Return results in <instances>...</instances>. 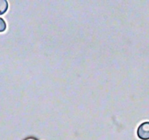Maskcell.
Wrapping results in <instances>:
<instances>
[{
    "label": "cell",
    "instance_id": "obj_1",
    "mask_svg": "<svg viewBox=\"0 0 149 140\" xmlns=\"http://www.w3.org/2000/svg\"><path fill=\"white\" fill-rule=\"evenodd\" d=\"M138 137L142 140H149V122L141 123L137 131Z\"/></svg>",
    "mask_w": 149,
    "mask_h": 140
},
{
    "label": "cell",
    "instance_id": "obj_2",
    "mask_svg": "<svg viewBox=\"0 0 149 140\" xmlns=\"http://www.w3.org/2000/svg\"><path fill=\"white\" fill-rule=\"evenodd\" d=\"M8 10V2L6 0H0V15L5 14Z\"/></svg>",
    "mask_w": 149,
    "mask_h": 140
},
{
    "label": "cell",
    "instance_id": "obj_3",
    "mask_svg": "<svg viewBox=\"0 0 149 140\" xmlns=\"http://www.w3.org/2000/svg\"><path fill=\"white\" fill-rule=\"evenodd\" d=\"M6 30V23L2 18H0V33H3Z\"/></svg>",
    "mask_w": 149,
    "mask_h": 140
},
{
    "label": "cell",
    "instance_id": "obj_4",
    "mask_svg": "<svg viewBox=\"0 0 149 140\" xmlns=\"http://www.w3.org/2000/svg\"><path fill=\"white\" fill-rule=\"evenodd\" d=\"M26 140H35V139H33V138H28V139H26Z\"/></svg>",
    "mask_w": 149,
    "mask_h": 140
}]
</instances>
